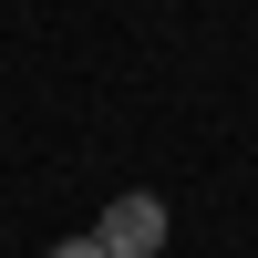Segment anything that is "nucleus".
<instances>
[{
	"label": "nucleus",
	"instance_id": "nucleus-2",
	"mask_svg": "<svg viewBox=\"0 0 258 258\" xmlns=\"http://www.w3.org/2000/svg\"><path fill=\"white\" fill-rule=\"evenodd\" d=\"M52 258H103V248H93V238H62V248H52Z\"/></svg>",
	"mask_w": 258,
	"mask_h": 258
},
{
	"label": "nucleus",
	"instance_id": "nucleus-1",
	"mask_svg": "<svg viewBox=\"0 0 258 258\" xmlns=\"http://www.w3.org/2000/svg\"><path fill=\"white\" fill-rule=\"evenodd\" d=\"M93 248H103V258H155V248H165V197L124 186V197L93 217Z\"/></svg>",
	"mask_w": 258,
	"mask_h": 258
}]
</instances>
